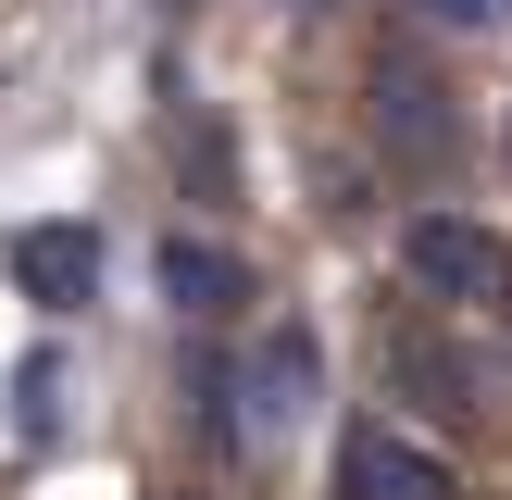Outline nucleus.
<instances>
[{
	"label": "nucleus",
	"mask_w": 512,
	"mask_h": 500,
	"mask_svg": "<svg viewBox=\"0 0 512 500\" xmlns=\"http://www.w3.org/2000/svg\"><path fill=\"white\" fill-rule=\"evenodd\" d=\"M225 438H288V425H313V400H325V350H313V325H263L250 338V363L225 375Z\"/></svg>",
	"instance_id": "obj_1"
},
{
	"label": "nucleus",
	"mask_w": 512,
	"mask_h": 500,
	"mask_svg": "<svg viewBox=\"0 0 512 500\" xmlns=\"http://www.w3.org/2000/svg\"><path fill=\"white\" fill-rule=\"evenodd\" d=\"M400 263H413L425 300H500L512 288V250L475 213H413V225H400Z\"/></svg>",
	"instance_id": "obj_2"
},
{
	"label": "nucleus",
	"mask_w": 512,
	"mask_h": 500,
	"mask_svg": "<svg viewBox=\"0 0 512 500\" xmlns=\"http://www.w3.org/2000/svg\"><path fill=\"white\" fill-rule=\"evenodd\" d=\"M338 500H463V475L425 438H400V425H350L338 438Z\"/></svg>",
	"instance_id": "obj_3"
},
{
	"label": "nucleus",
	"mask_w": 512,
	"mask_h": 500,
	"mask_svg": "<svg viewBox=\"0 0 512 500\" xmlns=\"http://www.w3.org/2000/svg\"><path fill=\"white\" fill-rule=\"evenodd\" d=\"M13 288L38 300V313H88L100 300V238L88 225H25L13 238Z\"/></svg>",
	"instance_id": "obj_4"
},
{
	"label": "nucleus",
	"mask_w": 512,
	"mask_h": 500,
	"mask_svg": "<svg viewBox=\"0 0 512 500\" xmlns=\"http://www.w3.org/2000/svg\"><path fill=\"white\" fill-rule=\"evenodd\" d=\"M375 138L400 150V163H450V88L438 75H413V63H375Z\"/></svg>",
	"instance_id": "obj_5"
},
{
	"label": "nucleus",
	"mask_w": 512,
	"mask_h": 500,
	"mask_svg": "<svg viewBox=\"0 0 512 500\" xmlns=\"http://www.w3.org/2000/svg\"><path fill=\"white\" fill-rule=\"evenodd\" d=\"M163 300L213 325V313H238V300H250V263H238L225 238H163Z\"/></svg>",
	"instance_id": "obj_6"
},
{
	"label": "nucleus",
	"mask_w": 512,
	"mask_h": 500,
	"mask_svg": "<svg viewBox=\"0 0 512 500\" xmlns=\"http://www.w3.org/2000/svg\"><path fill=\"white\" fill-rule=\"evenodd\" d=\"M413 13H425V25H500L512 0H413Z\"/></svg>",
	"instance_id": "obj_7"
},
{
	"label": "nucleus",
	"mask_w": 512,
	"mask_h": 500,
	"mask_svg": "<svg viewBox=\"0 0 512 500\" xmlns=\"http://www.w3.org/2000/svg\"><path fill=\"white\" fill-rule=\"evenodd\" d=\"M500 150H512V125H500Z\"/></svg>",
	"instance_id": "obj_8"
},
{
	"label": "nucleus",
	"mask_w": 512,
	"mask_h": 500,
	"mask_svg": "<svg viewBox=\"0 0 512 500\" xmlns=\"http://www.w3.org/2000/svg\"><path fill=\"white\" fill-rule=\"evenodd\" d=\"M175 13H188V0H175Z\"/></svg>",
	"instance_id": "obj_9"
}]
</instances>
